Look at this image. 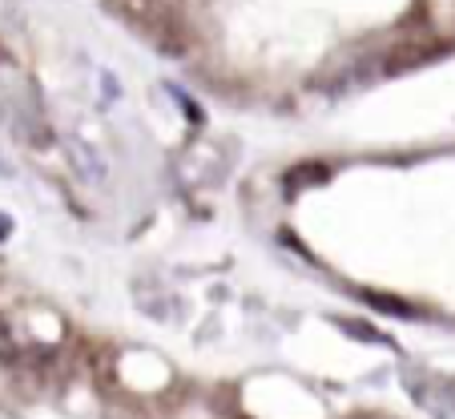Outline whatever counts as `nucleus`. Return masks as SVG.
<instances>
[{
    "label": "nucleus",
    "instance_id": "nucleus-1",
    "mask_svg": "<svg viewBox=\"0 0 455 419\" xmlns=\"http://www.w3.org/2000/svg\"><path fill=\"white\" fill-rule=\"evenodd\" d=\"M69 157H73V170H77L81 181H105V173H109L105 157L97 154L93 146H85V141H69Z\"/></svg>",
    "mask_w": 455,
    "mask_h": 419
}]
</instances>
